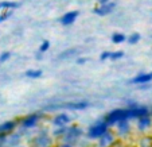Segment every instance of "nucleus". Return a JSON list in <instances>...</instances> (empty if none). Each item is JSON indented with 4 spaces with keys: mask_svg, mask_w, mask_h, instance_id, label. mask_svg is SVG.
Masks as SVG:
<instances>
[{
    "mask_svg": "<svg viewBox=\"0 0 152 147\" xmlns=\"http://www.w3.org/2000/svg\"><path fill=\"white\" fill-rule=\"evenodd\" d=\"M61 147H72V146H70V144H62Z\"/></svg>",
    "mask_w": 152,
    "mask_h": 147,
    "instance_id": "obj_28",
    "label": "nucleus"
},
{
    "mask_svg": "<svg viewBox=\"0 0 152 147\" xmlns=\"http://www.w3.org/2000/svg\"><path fill=\"white\" fill-rule=\"evenodd\" d=\"M26 76L30 78H39L40 76H42V72H40V70H27Z\"/></svg>",
    "mask_w": 152,
    "mask_h": 147,
    "instance_id": "obj_17",
    "label": "nucleus"
},
{
    "mask_svg": "<svg viewBox=\"0 0 152 147\" xmlns=\"http://www.w3.org/2000/svg\"><path fill=\"white\" fill-rule=\"evenodd\" d=\"M38 144H39V147H47L50 143V139L47 138V135H45V134H42V135L38 138Z\"/></svg>",
    "mask_w": 152,
    "mask_h": 147,
    "instance_id": "obj_12",
    "label": "nucleus"
},
{
    "mask_svg": "<svg viewBox=\"0 0 152 147\" xmlns=\"http://www.w3.org/2000/svg\"><path fill=\"white\" fill-rule=\"evenodd\" d=\"M139 40H140V34H137V32H136V34H132L131 35V37L128 38V42L131 45H135V43H137Z\"/></svg>",
    "mask_w": 152,
    "mask_h": 147,
    "instance_id": "obj_19",
    "label": "nucleus"
},
{
    "mask_svg": "<svg viewBox=\"0 0 152 147\" xmlns=\"http://www.w3.org/2000/svg\"><path fill=\"white\" fill-rule=\"evenodd\" d=\"M38 119H39V116H38V115H30L28 118H26L23 120V127H26V128L34 127L35 124H37Z\"/></svg>",
    "mask_w": 152,
    "mask_h": 147,
    "instance_id": "obj_8",
    "label": "nucleus"
},
{
    "mask_svg": "<svg viewBox=\"0 0 152 147\" xmlns=\"http://www.w3.org/2000/svg\"><path fill=\"white\" fill-rule=\"evenodd\" d=\"M123 55H124L123 51H115V53H110L109 58H110V60H118V58H121Z\"/></svg>",
    "mask_w": 152,
    "mask_h": 147,
    "instance_id": "obj_20",
    "label": "nucleus"
},
{
    "mask_svg": "<svg viewBox=\"0 0 152 147\" xmlns=\"http://www.w3.org/2000/svg\"><path fill=\"white\" fill-rule=\"evenodd\" d=\"M14 127H15L14 121H7V123L0 126V132H8V131H11Z\"/></svg>",
    "mask_w": 152,
    "mask_h": 147,
    "instance_id": "obj_14",
    "label": "nucleus"
},
{
    "mask_svg": "<svg viewBox=\"0 0 152 147\" xmlns=\"http://www.w3.org/2000/svg\"><path fill=\"white\" fill-rule=\"evenodd\" d=\"M116 7V3H105V4H101L100 7H97V8H94V14L100 15V16H105V15H108L109 12H112L113 10H115Z\"/></svg>",
    "mask_w": 152,
    "mask_h": 147,
    "instance_id": "obj_3",
    "label": "nucleus"
},
{
    "mask_svg": "<svg viewBox=\"0 0 152 147\" xmlns=\"http://www.w3.org/2000/svg\"><path fill=\"white\" fill-rule=\"evenodd\" d=\"M49 47H50V42H49V40H45V42L40 45L39 50L43 53V51H46V50H49Z\"/></svg>",
    "mask_w": 152,
    "mask_h": 147,
    "instance_id": "obj_21",
    "label": "nucleus"
},
{
    "mask_svg": "<svg viewBox=\"0 0 152 147\" xmlns=\"http://www.w3.org/2000/svg\"><path fill=\"white\" fill-rule=\"evenodd\" d=\"M126 115L128 118H141V116L148 115V111L145 108H131L126 111Z\"/></svg>",
    "mask_w": 152,
    "mask_h": 147,
    "instance_id": "obj_5",
    "label": "nucleus"
},
{
    "mask_svg": "<svg viewBox=\"0 0 152 147\" xmlns=\"http://www.w3.org/2000/svg\"><path fill=\"white\" fill-rule=\"evenodd\" d=\"M80 134H81V131H80V130H77V128H70V130L67 131L66 140H73V139H77Z\"/></svg>",
    "mask_w": 152,
    "mask_h": 147,
    "instance_id": "obj_11",
    "label": "nucleus"
},
{
    "mask_svg": "<svg viewBox=\"0 0 152 147\" xmlns=\"http://www.w3.org/2000/svg\"><path fill=\"white\" fill-rule=\"evenodd\" d=\"M125 119H128L126 111L116 110L106 116V124H115V123H118V121H121V120H125Z\"/></svg>",
    "mask_w": 152,
    "mask_h": 147,
    "instance_id": "obj_1",
    "label": "nucleus"
},
{
    "mask_svg": "<svg viewBox=\"0 0 152 147\" xmlns=\"http://www.w3.org/2000/svg\"><path fill=\"white\" fill-rule=\"evenodd\" d=\"M110 0H100V4H105V3H109Z\"/></svg>",
    "mask_w": 152,
    "mask_h": 147,
    "instance_id": "obj_26",
    "label": "nucleus"
},
{
    "mask_svg": "<svg viewBox=\"0 0 152 147\" xmlns=\"http://www.w3.org/2000/svg\"><path fill=\"white\" fill-rule=\"evenodd\" d=\"M110 143H113V136L110 132L106 131V132H104L100 136V144H101V147H106V146H109Z\"/></svg>",
    "mask_w": 152,
    "mask_h": 147,
    "instance_id": "obj_7",
    "label": "nucleus"
},
{
    "mask_svg": "<svg viewBox=\"0 0 152 147\" xmlns=\"http://www.w3.org/2000/svg\"><path fill=\"white\" fill-rule=\"evenodd\" d=\"M11 14H12L11 11H7L6 14H1V15H0V23H1V22H4L6 19H8V18L11 16Z\"/></svg>",
    "mask_w": 152,
    "mask_h": 147,
    "instance_id": "obj_22",
    "label": "nucleus"
},
{
    "mask_svg": "<svg viewBox=\"0 0 152 147\" xmlns=\"http://www.w3.org/2000/svg\"><path fill=\"white\" fill-rule=\"evenodd\" d=\"M19 3H14V1H1L0 3V10L1 8H18Z\"/></svg>",
    "mask_w": 152,
    "mask_h": 147,
    "instance_id": "obj_16",
    "label": "nucleus"
},
{
    "mask_svg": "<svg viewBox=\"0 0 152 147\" xmlns=\"http://www.w3.org/2000/svg\"><path fill=\"white\" fill-rule=\"evenodd\" d=\"M10 55H11V53H3V54L0 55V62H4V61H7L10 58Z\"/></svg>",
    "mask_w": 152,
    "mask_h": 147,
    "instance_id": "obj_23",
    "label": "nucleus"
},
{
    "mask_svg": "<svg viewBox=\"0 0 152 147\" xmlns=\"http://www.w3.org/2000/svg\"><path fill=\"white\" fill-rule=\"evenodd\" d=\"M109 55H110V53L109 51H104L102 54H101V60H106V58H109Z\"/></svg>",
    "mask_w": 152,
    "mask_h": 147,
    "instance_id": "obj_25",
    "label": "nucleus"
},
{
    "mask_svg": "<svg viewBox=\"0 0 152 147\" xmlns=\"http://www.w3.org/2000/svg\"><path fill=\"white\" fill-rule=\"evenodd\" d=\"M88 105H89L88 101H72V103L65 104L63 107L69 108V110H85Z\"/></svg>",
    "mask_w": 152,
    "mask_h": 147,
    "instance_id": "obj_6",
    "label": "nucleus"
},
{
    "mask_svg": "<svg viewBox=\"0 0 152 147\" xmlns=\"http://www.w3.org/2000/svg\"><path fill=\"white\" fill-rule=\"evenodd\" d=\"M149 126H151V120H149V118H147V116H141L140 121H139V128H140V130H144L145 127H149Z\"/></svg>",
    "mask_w": 152,
    "mask_h": 147,
    "instance_id": "obj_13",
    "label": "nucleus"
},
{
    "mask_svg": "<svg viewBox=\"0 0 152 147\" xmlns=\"http://www.w3.org/2000/svg\"><path fill=\"white\" fill-rule=\"evenodd\" d=\"M77 16H78V11L66 12V14H65L62 18H61V23H62L63 26H70V24H73V23L75 22Z\"/></svg>",
    "mask_w": 152,
    "mask_h": 147,
    "instance_id": "obj_4",
    "label": "nucleus"
},
{
    "mask_svg": "<svg viewBox=\"0 0 152 147\" xmlns=\"http://www.w3.org/2000/svg\"><path fill=\"white\" fill-rule=\"evenodd\" d=\"M152 80V73H148V74H140L137 77H135L131 82L133 84H144V82H148V81Z\"/></svg>",
    "mask_w": 152,
    "mask_h": 147,
    "instance_id": "obj_9",
    "label": "nucleus"
},
{
    "mask_svg": "<svg viewBox=\"0 0 152 147\" xmlns=\"http://www.w3.org/2000/svg\"><path fill=\"white\" fill-rule=\"evenodd\" d=\"M83 62H86L85 58H81V60H78V64H83Z\"/></svg>",
    "mask_w": 152,
    "mask_h": 147,
    "instance_id": "obj_27",
    "label": "nucleus"
},
{
    "mask_svg": "<svg viewBox=\"0 0 152 147\" xmlns=\"http://www.w3.org/2000/svg\"><path fill=\"white\" fill-rule=\"evenodd\" d=\"M108 130V124L106 123H98L96 126H93L89 130V136L90 138H100L104 132H106Z\"/></svg>",
    "mask_w": 152,
    "mask_h": 147,
    "instance_id": "obj_2",
    "label": "nucleus"
},
{
    "mask_svg": "<svg viewBox=\"0 0 152 147\" xmlns=\"http://www.w3.org/2000/svg\"><path fill=\"white\" fill-rule=\"evenodd\" d=\"M69 116L66 115V113H61V115H58L57 118L54 119V124L55 126H65L66 123H69Z\"/></svg>",
    "mask_w": 152,
    "mask_h": 147,
    "instance_id": "obj_10",
    "label": "nucleus"
},
{
    "mask_svg": "<svg viewBox=\"0 0 152 147\" xmlns=\"http://www.w3.org/2000/svg\"><path fill=\"white\" fill-rule=\"evenodd\" d=\"M118 131H120L121 134H125L126 131H128V123H126V119L125 120L118 121Z\"/></svg>",
    "mask_w": 152,
    "mask_h": 147,
    "instance_id": "obj_18",
    "label": "nucleus"
},
{
    "mask_svg": "<svg viewBox=\"0 0 152 147\" xmlns=\"http://www.w3.org/2000/svg\"><path fill=\"white\" fill-rule=\"evenodd\" d=\"M125 40V35L121 34V32H116V34H113L112 37V42L113 43H121V42H124Z\"/></svg>",
    "mask_w": 152,
    "mask_h": 147,
    "instance_id": "obj_15",
    "label": "nucleus"
},
{
    "mask_svg": "<svg viewBox=\"0 0 152 147\" xmlns=\"http://www.w3.org/2000/svg\"><path fill=\"white\" fill-rule=\"evenodd\" d=\"M75 53V50L73 49V50H69V51H65V53H62V54H61V58H63V57H69L70 54H74Z\"/></svg>",
    "mask_w": 152,
    "mask_h": 147,
    "instance_id": "obj_24",
    "label": "nucleus"
}]
</instances>
